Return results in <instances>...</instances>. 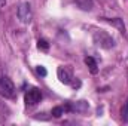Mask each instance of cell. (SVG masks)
<instances>
[{"label":"cell","instance_id":"9c48e42d","mask_svg":"<svg viewBox=\"0 0 128 126\" xmlns=\"http://www.w3.org/2000/svg\"><path fill=\"white\" fill-rule=\"evenodd\" d=\"M76 3L84 10H91L92 9V0H76Z\"/></svg>","mask_w":128,"mask_h":126},{"label":"cell","instance_id":"8992f818","mask_svg":"<svg viewBox=\"0 0 128 126\" xmlns=\"http://www.w3.org/2000/svg\"><path fill=\"white\" fill-rule=\"evenodd\" d=\"M88 108H90V104L86 101L68 102L67 107H66V110H68V111H78V113H85V111H88Z\"/></svg>","mask_w":128,"mask_h":126},{"label":"cell","instance_id":"4fadbf2b","mask_svg":"<svg viewBox=\"0 0 128 126\" xmlns=\"http://www.w3.org/2000/svg\"><path fill=\"white\" fill-rule=\"evenodd\" d=\"M122 117H124L125 122L128 120V101H127V104H125V107L122 108Z\"/></svg>","mask_w":128,"mask_h":126},{"label":"cell","instance_id":"9a60e30c","mask_svg":"<svg viewBox=\"0 0 128 126\" xmlns=\"http://www.w3.org/2000/svg\"><path fill=\"white\" fill-rule=\"evenodd\" d=\"M4 3H6V0H0V7H2V6H3Z\"/></svg>","mask_w":128,"mask_h":126},{"label":"cell","instance_id":"7a4b0ae2","mask_svg":"<svg viewBox=\"0 0 128 126\" xmlns=\"http://www.w3.org/2000/svg\"><path fill=\"white\" fill-rule=\"evenodd\" d=\"M0 94L6 98H12L15 95V85L9 77H0Z\"/></svg>","mask_w":128,"mask_h":126},{"label":"cell","instance_id":"3957f363","mask_svg":"<svg viewBox=\"0 0 128 126\" xmlns=\"http://www.w3.org/2000/svg\"><path fill=\"white\" fill-rule=\"evenodd\" d=\"M18 18L22 24H30L32 22V18H33V13H32V6L30 3H21L20 7H18Z\"/></svg>","mask_w":128,"mask_h":126},{"label":"cell","instance_id":"52a82bcc","mask_svg":"<svg viewBox=\"0 0 128 126\" xmlns=\"http://www.w3.org/2000/svg\"><path fill=\"white\" fill-rule=\"evenodd\" d=\"M104 21H107L109 24H112L113 27H116L121 33L125 31V25H124V22H122V19H121V18H115V19H107V18H106Z\"/></svg>","mask_w":128,"mask_h":126},{"label":"cell","instance_id":"ba28073f","mask_svg":"<svg viewBox=\"0 0 128 126\" xmlns=\"http://www.w3.org/2000/svg\"><path fill=\"white\" fill-rule=\"evenodd\" d=\"M85 64L90 67V70H91V73L92 74H97L98 73V68H97V63L94 58H91V57H86L85 58Z\"/></svg>","mask_w":128,"mask_h":126},{"label":"cell","instance_id":"7c38bea8","mask_svg":"<svg viewBox=\"0 0 128 126\" xmlns=\"http://www.w3.org/2000/svg\"><path fill=\"white\" fill-rule=\"evenodd\" d=\"M36 71H37V74H39V76H42V77H45V76L48 74L46 68H45V67H42V65H39V67L36 68Z\"/></svg>","mask_w":128,"mask_h":126},{"label":"cell","instance_id":"6da1fadb","mask_svg":"<svg viewBox=\"0 0 128 126\" xmlns=\"http://www.w3.org/2000/svg\"><path fill=\"white\" fill-rule=\"evenodd\" d=\"M92 40L96 43V46L101 49H112L115 46V40L109 33L103 31V30H97L92 33Z\"/></svg>","mask_w":128,"mask_h":126},{"label":"cell","instance_id":"5b68a950","mask_svg":"<svg viewBox=\"0 0 128 126\" xmlns=\"http://www.w3.org/2000/svg\"><path fill=\"white\" fill-rule=\"evenodd\" d=\"M57 76H58L60 82L64 83V85H70L72 80L74 79V77H73V73H72V70H70L68 67H58V70H57Z\"/></svg>","mask_w":128,"mask_h":126},{"label":"cell","instance_id":"5bb4252c","mask_svg":"<svg viewBox=\"0 0 128 126\" xmlns=\"http://www.w3.org/2000/svg\"><path fill=\"white\" fill-rule=\"evenodd\" d=\"M70 85L76 89V88H79V86H80V82H79V80H72V83H70Z\"/></svg>","mask_w":128,"mask_h":126},{"label":"cell","instance_id":"8fae6325","mask_svg":"<svg viewBox=\"0 0 128 126\" xmlns=\"http://www.w3.org/2000/svg\"><path fill=\"white\" fill-rule=\"evenodd\" d=\"M51 114H52L54 117H61V114H64V108L63 107H54Z\"/></svg>","mask_w":128,"mask_h":126},{"label":"cell","instance_id":"277c9868","mask_svg":"<svg viewBox=\"0 0 128 126\" xmlns=\"http://www.w3.org/2000/svg\"><path fill=\"white\" fill-rule=\"evenodd\" d=\"M40 98H42V92H40V89L39 88H32V89H28L27 92H26V104L27 105H36L39 101H40Z\"/></svg>","mask_w":128,"mask_h":126},{"label":"cell","instance_id":"30bf717a","mask_svg":"<svg viewBox=\"0 0 128 126\" xmlns=\"http://www.w3.org/2000/svg\"><path fill=\"white\" fill-rule=\"evenodd\" d=\"M37 48L42 49V51H48V49H49V43H48L45 39H39V42H37Z\"/></svg>","mask_w":128,"mask_h":126}]
</instances>
